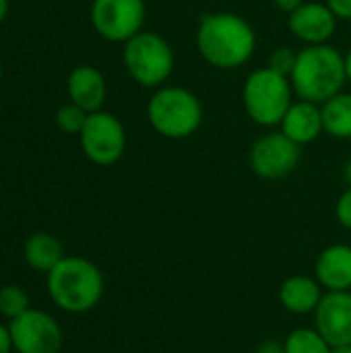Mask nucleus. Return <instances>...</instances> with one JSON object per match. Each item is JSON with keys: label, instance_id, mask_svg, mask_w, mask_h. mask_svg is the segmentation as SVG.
<instances>
[{"label": "nucleus", "instance_id": "15", "mask_svg": "<svg viewBox=\"0 0 351 353\" xmlns=\"http://www.w3.org/2000/svg\"><path fill=\"white\" fill-rule=\"evenodd\" d=\"M323 130V112L319 103L306 99L294 101L281 120V132L300 147L312 143Z\"/></svg>", "mask_w": 351, "mask_h": 353}, {"label": "nucleus", "instance_id": "16", "mask_svg": "<svg viewBox=\"0 0 351 353\" xmlns=\"http://www.w3.org/2000/svg\"><path fill=\"white\" fill-rule=\"evenodd\" d=\"M279 300H281V306L292 314L314 312L323 300L321 283L306 275H294L281 283Z\"/></svg>", "mask_w": 351, "mask_h": 353}, {"label": "nucleus", "instance_id": "7", "mask_svg": "<svg viewBox=\"0 0 351 353\" xmlns=\"http://www.w3.org/2000/svg\"><path fill=\"white\" fill-rule=\"evenodd\" d=\"M81 149L95 165H114L126 151V130L110 112L89 114L81 134Z\"/></svg>", "mask_w": 351, "mask_h": 353}, {"label": "nucleus", "instance_id": "4", "mask_svg": "<svg viewBox=\"0 0 351 353\" xmlns=\"http://www.w3.org/2000/svg\"><path fill=\"white\" fill-rule=\"evenodd\" d=\"M147 118L157 134L180 141L199 130L203 105L199 97L184 87H159L147 103Z\"/></svg>", "mask_w": 351, "mask_h": 353}, {"label": "nucleus", "instance_id": "32", "mask_svg": "<svg viewBox=\"0 0 351 353\" xmlns=\"http://www.w3.org/2000/svg\"><path fill=\"white\" fill-rule=\"evenodd\" d=\"M0 77H2V64H0Z\"/></svg>", "mask_w": 351, "mask_h": 353}, {"label": "nucleus", "instance_id": "27", "mask_svg": "<svg viewBox=\"0 0 351 353\" xmlns=\"http://www.w3.org/2000/svg\"><path fill=\"white\" fill-rule=\"evenodd\" d=\"M273 4L279 8V10H283V12H294L296 8H300L302 4H304V0H273Z\"/></svg>", "mask_w": 351, "mask_h": 353}, {"label": "nucleus", "instance_id": "19", "mask_svg": "<svg viewBox=\"0 0 351 353\" xmlns=\"http://www.w3.org/2000/svg\"><path fill=\"white\" fill-rule=\"evenodd\" d=\"M283 345L285 353H333V345L317 329H296Z\"/></svg>", "mask_w": 351, "mask_h": 353}, {"label": "nucleus", "instance_id": "24", "mask_svg": "<svg viewBox=\"0 0 351 353\" xmlns=\"http://www.w3.org/2000/svg\"><path fill=\"white\" fill-rule=\"evenodd\" d=\"M337 19H351V0H327L325 2Z\"/></svg>", "mask_w": 351, "mask_h": 353}, {"label": "nucleus", "instance_id": "17", "mask_svg": "<svg viewBox=\"0 0 351 353\" xmlns=\"http://www.w3.org/2000/svg\"><path fill=\"white\" fill-rule=\"evenodd\" d=\"M23 259L31 269L50 273L64 259V248L56 236L48 232H35L23 244Z\"/></svg>", "mask_w": 351, "mask_h": 353}, {"label": "nucleus", "instance_id": "29", "mask_svg": "<svg viewBox=\"0 0 351 353\" xmlns=\"http://www.w3.org/2000/svg\"><path fill=\"white\" fill-rule=\"evenodd\" d=\"M345 74H348V81L351 83V50L345 54Z\"/></svg>", "mask_w": 351, "mask_h": 353}, {"label": "nucleus", "instance_id": "13", "mask_svg": "<svg viewBox=\"0 0 351 353\" xmlns=\"http://www.w3.org/2000/svg\"><path fill=\"white\" fill-rule=\"evenodd\" d=\"M68 99L83 108L85 112L93 114L99 112L106 101V79L103 74L89 64H81L70 70L66 81Z\"/></svg>", "mask_w": 351, "mask_h": 353}, {"label": "nucleus", "instance_id": "30", "mask_svg": "<svg viewBox=\"0 0 351 353\" xmlns=\"http://www.w3.org/2000/svg\"><path fill=\"white\" fill-rule=\"evenodd\" d=\"M333 353H351V343H348V345H335Z\"/></svg>", "mask_w": 351, "mask_h": 353}, {"label": "nucleus", "instance_id": "23", "mask_svg": "<svg viewBox=\"0 0 351 353\" xmlns=\"http://www.w3.org/2000/svg\"><path fill=\"white\" fill-rule=\"evenodd\" d=\"M337 219H339V223L343 225V228H348L351 230V186L339 196V201H337Z\"/></svg>", "mask_w": 351, "mask_h": 353}, {"label": "nucleus", "instance_id": "8", "mask_svg": "<svg viewBox=\"0 0 351 353\" xmlns=\"http://www.w3.org/2000/svg\"><path fill=\"white\" fill-rule=\"evenodd\" d=\"M145 0H93L91 23L95 31L114 43H126L143 31Z\"/></svg>", "mask_w": 351, "mask_h": 353}, {"label": "nucleus", "instance_id": "3", "mask_svg": "<svg viewBox=\"0 0 351 353\" xmlns=\"http://www.w3.org/2000/svg\"><path fill=\"white\" fill-rule=\"evenodd\" d=\"M48 292L52 302L70 314L93 310L103 296V275L87 259L64 256L48 273Z\"/></svg>", "mask_w": 351, "mask_h": 353}, {"label": "nucleus", "instance_id": "28", "mask_svg": "<svg viewBox=\"0 0 351 353\" xmlns=\"http://www.w3.org/2000/svg\"><path fill=\"white\" fill-rule=\"evenodd\" d=\"M8 0H0V23L6 19V14H8Z\"/></svg>", "mask_w": 351, "mask_h": 353}, {"label": "nucleus", "instance_id": "21", "mask_svg": "<svg viewBox=\"0 0 351 353\" xmlns=\"http://www.w3.org/2000/svg\"><path fill=\"white\" fill-rule=\"evenodd\" d=\"M89 118V112H85L83 108H79L77 103H66L56 112V124L62 132L66 134H81L85 122Z\"/></svg>", "mask_w": 351, "mask_h": 353}, {"label": "nucleus", "instance_id": "20", "mask_svg": "<svg viewBox=\"0 0 351 353\" xmlns=\"http://www.w3.org/2000/svg\"><path fill=\"white\" fill-rule=\"evenodd\" d=\"M29 310V296L21 285H2L0 288V314L8 321L21 316Z\"/></svg>", "mask_w": 351, "mask_h": 353}, {"label": "nucleus", "instance_id": "6", "mask_svg": "<svg viewBox=\"0 0 351 353\" xmlns=\"http://www.w3.org/2000/svg\"><path fill=\"white\" fill-rule=\"evenodd\" d=\"M124 68L141 87H161L174 70L170 43L153 31H141L124 43Z\"/></svg>", "mask_w": 351, "mask_h": 353}, {"label": "nucleus", "instance_id": "1", "mask_svg": "<svg viewBox=\"0 0 351 353\" xmlns=\"http://www.w3.org/2000/svg\"><path fill=\"white\" fill-rule=\"evenodd\" d=\"M257 48V33L234 12H207L199 21L197 50L215 68L232 70L246 64Z\"/></svg>", "mask_w": 351, "mask_h": 353}, {"label": "nucleus", "instance_id": "12", "mask_svg": "<svg viewBox=\"0 0 351 353\" xmlns=\"http://www.w3.org/2000/svg\"><path fill=\"white\" fill-rule=\"evenodd\" d=\"M288 27L306 46H321L333 37L337 29V17L327 4L304 2L300 8L290 12Z\"/></svg>", "mask_w": 351, "mask_h": 353}, {"label": "nucleus", "instance_id": "9", "mask_svg": "<svg viewBox=\"0 0 351 353\" xmlns=\"http://www.w3.org/2000/svg\"><path fill=\"white\" fill-rule=\"evenodd\" d=\"M8 331L17 353H60L62 350V329L43 310L29 308L10 321Z\"/></svg>", "mask_w": 351, "mask_h": 353}, {"label": "nucleus", "instance_id": "11", "mask_svg": "<svg viewBox=\"0 0 351 353\" xmlns=\"http://www.w3.org/2000/svg\"><path fill=\"white\" fill-rule=\"evenodd\" d=\"M317 314V331L335 347L351 343V292H329Z\"/></svg>", "mask_w": 351, "mask_h": 353}, {"label": "nucleus", "instance_id": "22", "mask_svg": "<svg viewBox=\"0 0 351 353\" xmlns=\"http://www.w3.org/2000/svg\"><path fill=\"white\" fill-rule=\"evenodd\" d=\"M296 60H298V52H294L292 48H277V50H273V54L269 58V68L290 79V74L296 66Z\"/></svg>", "mask_w": 351, "mask_h": 353}, {"label": "nucleus", "instance_id": "2", "mask_svg": "<svg viewBox=\"0 0 351 353\" xmlns=\"http://www.w3.org/2000/svg\"><path fill=\"white\" fill-rule=\"evenodd\" d=\"M294 93L300 99L323 105L337 93H341L345 74V56L327 46H306L298 52L296 66L290 74Z\"/></svg>", "mask_w": 351, "mask_h": 353}, {"label": "nucleus", "instance_id": "31", "mask_svg": "<svg viewBox=\"0 0 351 353\" xmlns=\"http://www.w3.org/2000/svg\"><path fill=\"white\" fill-rule=\"evenodd\" d=\"M345 180L350 182V186H351V159L348 161V165H345Z\"/></svg>", "mask_w": 351, "mask_h": 353}, {"label": "nucleus", "instance_id": "25", "mask_svg": "<svg viewBox=\"0 0 351 353\" xmlns=\"http://www.w3.org/2000/svg\"><path fill=\"white\" fill-rule=\"evenodd\" d=\"M257 353H285V345L275 339H265L263 343H259Z\"/></svg>", "mask_w": 351, "mask_h": 353}, {"label": "nucleus", "instance_id": "26", "mask_svg": "<svg viewBox=\"0 0 351 353\" xmlns=\"http://www.w3.org/2000/svg\"><path fill=\"white\" fill-rule=\"evenodd\" d=\"M12 350H14V347H12V339H10L8 327L0 325V353H10Z\"/></svg>", "mask_w": 351, "mask_h": 353}, {"label": "nucleus", "instance_id": "5", "mask_svg": "<svg viewBox=\"0 0 351 353\" xmlns=\"http://www.w3.org/2000/svg\"><path fill=\"white\" fill-rule=\"evenodd\" d=\"M294 95L292 81L269 66L250 72L242 87V103L246 114L259 126L281 124Z\"/></svg>", "mask_w": 351, "mask_h": 353}, {"label": "nucleus", "instance_id": "14", "mask_svg": "<svg viewBox=\"0 0 351 353\" xmlns=\"http://www.w3.org/2000/svg\"><path fill=\"white\" fill-rule=\"evenodd\" d=\"M317 281L329 292L351 290V246L333 244L317 259Z\"/></svg>", "mask_w": 351, "mask_h": 353}, {"label": "nucleus", "instance_id": "18", "mask_svg": "<svg viewBox=\"0 0 351 353\" xmlns=\"http://www.w3.org/2000/svg\"><path fill=\"white\" fill-rule=\"evenodd\" d=\"M323 128L335 139H351V93H337L323 103Z\"/></svg>", "mask_w": 351, "mask_h": 353}, {"label": "nucleus", "instance_id": "10", "mask_svg": "<svg viewBox=\"0 0 351 353\" xmlns=\"http://www.w3.org/2000/svg\"><path fill=\"white\" fill-rule=\"evenodd\" d=\"M300 161V145L279 132L263 134L250 149V168L259 178L279 180L290 176Z\"/></svg>", "mask_w": 351, "mask_h": 353}]
</instances>
